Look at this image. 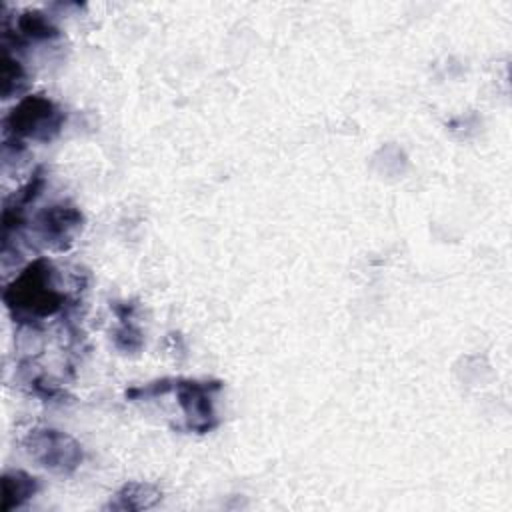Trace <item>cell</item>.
<instances>
[{
  "instance_id": "obj_1",
  "label": "cell",
  "mask_w": 512,
  "mask_h": 512,
  "mask_svg": "<svg viewBox=\"0 0 512 512\" xmlns=\"http://www.w3.org/2000/svg\"><path fill=\"white\" fill-rule=\"evenodd\" d=\"M52 272V264L38 258L6 286L4 302L14 318H44L62 308L64 296L52 286Z\"/></svg>"
},
{
  "instance_id": "obj_2",
  "label": "cell",
  "mask_w": 512,
  "mask_h": 512,
  "mask_svg": "<svg viewBox=\"0 0 512 512\" xmlns=\"http://www.w3.org/2000/svg\"><path fill=\"white\" fill-rule=\"evenodd\" d=\"M64 122V114L58 110V106L42 96V94H32L24 96L6 116L4 128L6 134L12 140L20 138H34L40 142L52 140Z\"/></svg>"
},
{
  "instance_id": "obj_3",
  "label": "cell",
  "mask_w": 512,
  "mask_h": 512,
  "mask_svg": "<svg viewBox=\"0 0 512 512\" xmlns=\"http://www.w3.org/2000/svg\"><path fill=\"white\" fill-rule=\"evenodd\" d=\"M22 446L28 456L42 468L64 476L72 474L84 458L82 446L66 432L54 428L30 430L22 440Z\"/></svg>"
},
{
  "instance_id": "obj_4",
  "label": "cell",
  "mask_w": 512,
  "mask_h": 512,
  "mask_svg": "<svg viewBox=\"0 0 512 512\" xmlns=\"http://www.w3.org/2000/svg\"><path fill=\"white\" fill-rule=\"evenodd\" d=\"M220 382H196V380H176L174 390L180 406L188 418V428L196 432H208L216 426L212 410V392L220 390Z\"/></svg>"
},
{
  "instance_id": "obj_5",
  "label": "cell",
  "mask_w": 512,
  "mask_h": 512,
  "mask_svg": "<svg viewBox=\"0 0 512 512\" xmlns=\"http://www.w3.org/2000/svg\"><path fill=\"white\" fill-rule=\"evenodd\" d=\"M82 222V212L66 202L44 208L36 218V226L42 240L56 250H62L72 242L74 234L82 228Z\"/></svg>"
},
{
  "instance_id": "obj_6",
  "label": "cell",
  "mask_w": 512,
  "mask_h": 512,
  "mask_svg": "<svg viewBox=\"0 0 512 512\" xmlns=\"http://www.w3.org/2000/svg\"><path fill=\"white\" fill-rule=\"evenodd\" d=\"M40 490L38 478L22 472V470H10L2 476V512H12L16 508H22L36 492Z\"/></svg>"
},
{
  "instance_id": "obj_7",
  "label": "cell",
  "mask_w": 512,
  "mask_h": 512,
  "mask_svg": "<svg viewBox=\"0 0 512 512\" xmlns=\"http://www.w3.org/2000/svg\"><path fill=\"white\" fill-rule=\"evenodd\" d=\"M162 500V492L148 482H128L124 484L114 498L110 500V504L106 508L112 510H148L152 506H156Z\"/></svg>"
},
{
  "instance_id": "obj_8",
  "label": "cell",
  "mask_w": 512,
  "mask_h": 512,
  "mask_svg": "<svg viewBox=\"0 0 512 512\" xmlns=\"http://www.w3.org/2000/svg\"><path fill=\"white\" fill-rule=\"evenodd\" d=\"M18 30H20V34H24L28 38H34V40H50V38H56L60 34L58 28L40 10L22 12L18 16Z\"/></svg>"
},
{
  "instance_id": "obj_9",
  "label": "cell",
  "mask_w": 512,
  "mask_h": 512,
  "mask_svg": "<svg viewBox=\"0 0 512 512\" xmlns=\"http://www.w3.org/2000/svg\"><path fill=\"white\" fill-rule=\"evenodd\" d=\"M24 82H26V72H24L22 64L16 58H12L8 52H4L2 60H0V92H2V98H10L12 94L20 92Z\"/></svg>"
},
{
  "instance_id": "obj_10",
  "label": "cell",
  "mask_w": 512,
  "mask_h": 512,
  "mask_svg": "<svg viewBox=\"0 0 512 512\" xmlns=\"http://www.w3.org/2000/svg\"><path fill=\"white\" fill-rule=\"evenodd\" d=\"M114 340H116V346L122 350H138L142 344L140 330H136L134 326H126V324L116 332Z\"/></svg>"
}]
</instances>
